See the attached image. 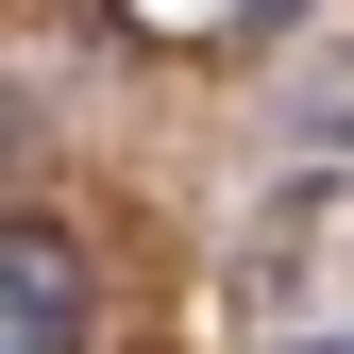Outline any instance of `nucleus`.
Returning <instances> with one entry per match:
<instances>
[{
	"label": "nucleus",
	"instance_id": "f257e3e1",
	"mask_svg": "<svg viewBox=\"0 0 354 354\" xmlns=\"http://www.w3.org/2000/svg\"><path fill=\"white\" fill-rule=\"evenodd\" d=\"M84 321V236L68 219H0V337H68Z\"/></svg>",
	"mask_w": 354,
	"mask_h": 354
},
{
	"label": "nucleus",
	"instance_id": "7ed1b4c3",
	"mask_svg": "<svg viewBox=\"0 0 354 354\" xmlns=\"http://www.w3.org/2000/svg\"><path fill=\"white\" fill-rule=\"evenodd\" d=\"M0 152H17V102H0Z\"/></svg>",
	"mask_w": 354,
	"mask_h": 354
},
{
	"label": "nucleus",
	"instance_id": "f03ea898",
	"mask_svg": "<svg viewBox=\"0 0 354 354\" xmlns=\"http://www.w3.org/2000/svg\"><path fill=\"white\" fill-rule=\"evenodd\" d=\"M287 17H304V0H236V34H287Z\"/></svg>",
	"mask_w": 354,
	"mask_h": 354
}]
</instances>
